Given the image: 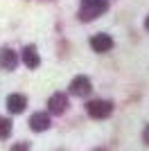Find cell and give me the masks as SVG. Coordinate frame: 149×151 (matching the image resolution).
<instances>
[{
  "instance_id": "6da1fadb",
  "label": "cell",
  "mask_w": 149,
  "mask_h": 151,
  "mask_svg": "<svg viewBox=\"0 0 149 151\" xmlns=\"http://www.w3.org/2000/svg\"><path fill=\"white\" fill-rule=\"evenodd\" d=\"M108 2L106 0H81V12H79V18L81 20H95L99 14L106 12Z\"/></svg>"
},
{
  "instance_id": "7a4b0ae2",
  "label": "cell",
  "mask_w": 149,
  "mask_h": 151,
  "mask_svg": "<svg viewBox=\"0 0 149 151\" xmlns=\"http://www.w3.org/2000/svg\"><path fill=\"white\" fill-rule=\"evenodd\" d=\"M86 111L93 120H104V117H108L113 113V104L106 99H93V101H88Z\"/></svg>"
},
{
  "instance_id": "3957f363",
  "label": "cell",
  "mask_w": 149,
  "mask_h": 151,
  "mask_svg": "<svg viewBox=\"0 0 149 151\" xmlns=\"http://www.w3.org/2000/svg\"><path fill=\"white\" fill-rule=\"evenodd\" d=\"M90 90H93V83L84 75L74 77L72 81H70V93H72L74 97H86V95H90Z\"/></svg>"
},
{
  "instance_id": "277c9868",
  "label": "cell",
  "mask_w": 149,
  "mask_h": 151,
  "mask_svg": "<svg viewBox=\"0 0 149 151\" xmlns=\"http://www.w3.org/2000/svg\"><path fill=\"white\" fill-rule=\"evenodd\" d=\"M48 108H50L52 115L66 113V108H68V97H66V93H54L50 97V101H48Z\"/></svg>"
},
{
  "instance_id": "5b68a950",
  "label": "cell",
  "mask_w": 149,
  "mask_h": 151,
  "mask_svg": "<svg viewBox=\"0 0 149 151\" xmlns=\"http://www.w3.org/2000/svg\"><path fill=\"white\" fill-rule=\"evenodd\" d=\"M18 65V54L12 47H2L0 50V68L2 70H16Z\"/></svg>"
},
{
  "instance_id": "8992f818",
  "label": "cell",
  "mask_w": 149,
  "mask_h": 151,
  "mask_svg": "<svg viewBox=\"0 0 149 151\" xmlns=\"http://www.w3.org/2000/svg\"><path fill=\"white\" fill-rule=\"evenodd\" d=\"M90 47L95 52H108V50H113V38L108 34H97V36L90 38Z\"/></svg>"
},
{
  "instance_id": "52a82bcc",
  "label": "cell",
  "mask_w": 149,
  "mask_h": 151,
  "mask_svg": "<svg viewBox=\"0 0 149 151\" xmlns=\"http://www.w3.org/2000/svg\"><path fill=\"white\" fill-rule=\"evenodd\" d=\"M25 106H27V99H25V95H18V93H14L7 97V108H9V113L14 115H18L25 111Z\"/></svg>"
},
{
  "instance_id": "ba28073f",
  "label": "cell",
  "mask_w": 149,
  "mask_h": 151,
  "mask_svg": "<svg viewBox=\"0 0 149 151\" xmlns=\"http://www.w3.org/2000/svg\"><path fill=\"white\" fill-rule=\"evenodd\" d=\"M30 129H32V131H36V133L48 131V129H50V115L48 113H34L30 117Z\"/></svg>"
},
{
  "instance_id": "9c48e42d",
  "label": "cell",
  "mask_w": 149,
  "mask_h": 151,
  "mask_svg": "<svg viewBox=\"0 0 149 151\" xmlns=\"http://www.w3.org/2000/svg\"><path fill=\"white\" fill-rule=\"evenodd\" d=\"M23 63L27 65V68H38L41 65V57H38V52H36V47L34 45H27L23 50Z\"/></svg>"
},
{
  "instance_id": "30bf717a",
  "label": "cell",
  "mask_w": 149,
  "mask_h": 151,
  "mask_svg": "<svg viewBox=\"0 0 149 151\" xmlns=\"http://www.w3.org/2000/svg\"><path fill=\"white\" fill-rule=\"evenodd\" d=\"M9 135H12V120L0 117V140H7Z\"/></svg>"
},
{
  "instance_id": "8fae6325",
  "label": "cell",
  "mask_w": 149,
  "mask_h": 151,
  "mask_svg": "<svg viewBox=\"0 0 149 151\" xmlns=\"http://www.w3.org/2000/svg\"><path fill=\"white\" fill-rule=\"evenodd\" d=\"M12 149L14 151H25V149H30V145H27V142H20V145H14Z\"/></svg>"
},
{
  "instance_id": "7c38bea8",
  "label": "cell",
  "mask_w": 149,
  "mask_h": 151,
  "mask_svg": "<svg viewBox=\"0 0 149 151\" xmlns=\"http://www.w3.org/2000/svg\"><path fill=\"white\" fill-rule=\"evenodd\" d=\"M142 142L149 147V124H147V129H145V133H142Z\"/></svg>"
},
{
  "instance_id": "4fadbf2b",
  "label": "cell",
  "mask_w": 149,
  "mask_h": 151,
  "mask_svg": "<svg viewBox=\"0 0 149 151\" xmlns=\"http://www.w3.org/2000/svg\"><path fill=\"white\" fill-rule=\"evenodd\" d=\"M145 27H147V29H149V16H147V20H145Z\"/></svg>"
}]
</instances>
